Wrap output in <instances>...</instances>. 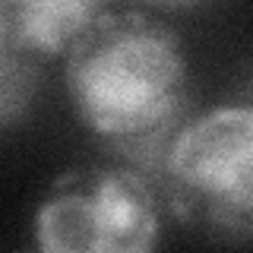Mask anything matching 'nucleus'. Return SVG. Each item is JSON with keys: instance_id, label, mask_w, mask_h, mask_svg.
I'll return each instance as SVG.
<instances>
[{"instance_id": "4", "label": "nucleus", "mask_w": 253, "mask_h": 253, "mask_svg": "<svg viewBox=\"0 0 253 253\" xmlns=\"http://www.w3.org/2000/svg\"><path fill=\"white\" fill-rule=\"evenodd\" d=\"M111 6V0H0V42L54 60Z\"/></svg>"}, {"instance_id": "1", "label": "nucleus", "mask_w": 253, "mask_h": 253, "mask_svg": "<svg viewBox=\"0 0 253 253\" xmlns=\"http://www.w3.org/2000/svg\"><path fill=\"white\" fill-rule=\"evenodd\" d=\"M63 85L76 117L114 162L155 174L190 117L184 38L136 6H108L63 54Z\"/></svg>"}, {"instance_id": "2", "label": "nucleus", "mask_w": 253, "mask_h": 253, "mask_svg": "<svg viewBox=\"0 0 253 253\" xmlns=\"http://www.w3.org/2000/svg\"><path fill=\"white\" fill-rule=\"evenodd\" d=\"M155 193L193 231L247 241L253 234V111L247 101L190 114L162 158Z\"/></svg>"}, {"instance_id": "5", "label": "nucleus", "mask_w": 253, "mask_h": 253, "mask_svg": "<svg viewBox=\"0 0 253 253\" xmlns=\"http://www.w3.org/2000/svg\"><path fill=\"white\" fill-rule=\"evenodd\" d=\"M44 60L0 42V133L16 130L29 121L42 92Z\"/></svg>"}, {"instance_id": "6", "label": "nucleus", "mask_w": 253, "mask_h": 253, "mask_svg": "<svg viewBox=\"0 0 253 253\" xmlns=\"http://www.w3.org/2000/svg\"><path fill=\"white\" fill-rule=\"evenodd\" d=\"M146 3H168V6H177V3H196V0H146Z\"/></svg>"}, {"instance_id": "3", "label": "nucleus", "mask_w": 253, "mask_h": 253, "mask_svg": "<svg viewBox=\"0 0 253 253\" xmlns=\"http://www.w3.org/2000/svg\"><path fill=\"white\" fill-rule=\"evenodd\" d=\"M32 231L44 253H146L162 241V200L121 162L79 165L47 187Z\"/></svg>"}]
</instances>
